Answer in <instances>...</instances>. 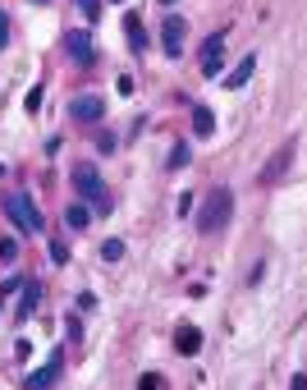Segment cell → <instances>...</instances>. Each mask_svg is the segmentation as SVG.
I'll return each mask as SVG.
<instances>
[{
    "mask_svg": "<svg viewBox=\"0 0 307 390\" xmlns=\"http://www.w3.org/2000/svg\"><path fill=\"white\" fill-rule=\"evenodd\" d=\"M0 207H5V216L14 221L23 234H42V230H46L42 211H37V202L28 198V193H5V198H0Z\"/></svg>",
    "mask_w": 307,
    "mask_h": 390,
    "instance_id": "cell-1",
    "label": "cell"
},
{
    "mask_svg": "<svg viewBox=\"0 0 307 390\" xmlns=\"http://www.w3.org/2000/svg\"><path fill=\"white\" fill-rule=\"evenodd\" d=\"M229 211H234V198H229V189H216V193H207L202 211H197V230H202V234H216V230L229 221Z\"/></svg>",
    "mask_w": 307,
    "mask_h": 390,
    "instance_id": "cell-2",
    "label": "cell"
},
{
    "mask_svg": "<svg viewBox=\"0 0 307 390\" xmlns=\"http://www.w3.org/2000/svg\"><path fill=\"white\" fill-rule=\"evenodd\" d=\"M74 189H79L83 198H92V202H97V211H110V193H105V184H101L97 165H88V161H79V165H74Z\"/></svg>",
    "mask_w": 307,
    "mask_h": 390,
    "instance_id": "cell-3",
    "label": "cell"
},
{
    "mask_svg": "<svg viewBox=\"0 0 307 390\" xmlns=\"http://www.w3.org/2000/svg\"><path fill=\"white\" fill-rule=\"evenodd\" d=\"M184 37H188V23H184L179 14H170L166 28H161V46H166L170 60H179V55H184Z\"/></svg>",
    "mask_w": 307,
    "mask_h": 390,
    "instance_id": "cell-4",
    "label": "cell"
},
{
    "mask_svg": "<svg viewBox=\"0 0 307 390\" xmlns=\"http://www.w3.org/2000/svg\"><path fill=\"white\" fill-rule=\"evenodd\" d=\"M64 51L74 55V65H83V69H92V65H97V51H92V33H69L64 37Z\"/></svg>",
    "mask_w": 307,
    "mask_h": 390,
    "instance_id": "cell-5",
    "label": "cell"
},
{
    "mask_svg": "<svg viewBox=\"0 0 307 390\" xmlns=\"http://www.w3.org/2000/svg\"><path fill=\"white\" fill-rule=\"evenodd\" d=\"M289 165H294V143H284V147L275 152L271 161H266V170L257 174V184H280V179H284V170H289Z\"/></svg>",
    "mask_w": 307,
    "mask_h": 390,
    "instance_id": "cell-6",
    "label": "cell"
},
{
    "mask_svg": "<svg viewBox=\"0 0 307 390\" xmlns=\"http://www.w3.org/2000/svg\"><path fill=\"white\" fill-rule=\"evenodd\" d=\"M69 111H74V120H83V124H97L101 115H105V101H101L97 92H88V96H74V106H69Z\"/></svg>",
    "mask_w": 307,
    "mask_h": 390,
    "instance_id": "cell-7",
    "label": "cell"
},
{
    "mask_svg": "<svg viewBox=\"0 0 307 390\" xmlns=\"http://www.w3.org/2000/svg\"><path fill=\"white\" fill-rule=\"evenodd\" d=\"M60 363H64V354L55 349V354L46 358V367H42V372H33V377H28V390H51L55 381H60Z\"/></svg>",
    "mask_w": 307,
    "mask_h": 390,
    "instance_id": "cell-8",
    "label": "cell"
},
{
    "mask_svg": "<svg viewBox=\"0 0 307 390\" xmlns=\"http://www.w3.org/2000/svg\"><path fill=\"white\" fill-rule=\"evenodd\" d=\"M23 299H18V321H28L37 312V303H42V280H23Z\"/></svg>",
    "mask_w": 307,
    "mask_h": 390,
    "instance_id": "cell-9",
    "label": "cell"
},
{
    "mask_svg": "<svg viewBox=\"0 0 307 390\" xmlns=\"http://www.w3.org/2000/svg\"><path fill=\"white\" fill-rule=\"evenodd\" d=\"M175 349H179L184 358H193L197 349H202V330H197V326H179V335H175Z\"/></svg>",
    "mask_w": 307,
    "mask_h": 390,
    "instance_id": "cell-10",
    "label": "cell"
},
{
    "mask_svg": "<svg viewBox=\"0 0 307 390\" xmlns=\"http://www.w3.org/2000/svg\"><path fill=\"white\" fill-rule=\"evenodd\" d=\"M64 225H69L74 234H83V230L92 225V211L83 207V202H69V207H64Z\"/></svg>",
    "mask_w": 307,
    "mask_h": 390,
    "instance_id": "cell-11",
    "label": "cell"
},
{
    "mask_svg": "<svg viewBox=\"0 0 307 390\" xmlns=\"http://www.w3.org/2000/svg\"><path fill=\"white\" fill-rule=\"evenodd\" d=\"M193 133L197 138H211V133H216V111H211V106H193Z\"/></svg>",
    "mask_w": 307,
    "mask_h": 390,
    "instance_id": "cell-12",
    "label": "cell"
},
{
    "mask_svg": "<svg viewBox=\"0 0 307 390\" xmlns=\"http://www.w3.org/2000/svg\"><path fill=\"white\" fill-rule=\"evenodd\" d=\"M124 33H129V51H147V37H142V18L138 14H124Z\"/></svg>",
    "mask_w": 307,
    "mask_h": 390,
    "instance_id": "cell-13",
    "label": "cell"
},
{
    "mask_svg": "<svg viewBox=\"0 0 307 390\" xmlns=\"http://www.w3.org/2000/svg\"><path fill=\"white\" fill-rule=\"evenodd\" d=\"M253 69H257V55H243V60H238V69L225 74V87H243L248 78H253Z\"/></svg>",
    "mask_w": 307,
    "mask_h": 390,
    "instance_id": "cell-14",
    "label": "cell"
},
{
    "mask_svg": "<svg viewBox=\"0 0 307 390\" xmlns=\"http://www.w3.org/2000/svg\"><path fill=\"white\" fill-rule=\"evenodd\" d=\"M220 55H225V33H211L202 42V65L207 60H220Z\"/></svg>",
    "mask_w": 307,
    "mask_h": 390,
    "instance_id": "cell-15",
    "label": "cell"
},
{
    "mask_svg": "<svg viewBox=\"0 0 307 390\" xmlns=\"http://www.w3.org/2000/svg\"><path fill=\"white\" fill-rule=\"evenodd\" d=\"M124 257V239H105L101 243V262H120Z\"/></svg>",
    "mask_w": 307,
    "mask_h": 390,
    "instance_id": "cell-16",
    "label": "cell"
},
{
    "mask_svg": "<svg viewBox=\"0 0 307 390\" xmlns=\"http://www.w3.org/2000/svg\"><path fill=\"white\" fill-rule=\"evenodd\" d=\"M0 262H18V239H0Z\"/></svg>",
    "mask_w": 307,
    "mask_h": 390,
    "instance_id": "cell-17",
    "label": "cell"
},
{
    "mask_svg": "<svg viewBox=\"0 0 307 390\" xmlns=\"http://www.w3.org/2000/svg\"><path fill=\"white\" fill-rule=\"evenodd\" d=\"M188 156H193V152H188L184 143H175V152H170V170H179V165H188Z\"/></svg>",
    "mask_w": 307,
    "mask_h": 390,
    "instance_id": "cell-18",
    "label": "cell"
},
{
    "mask_svg": "<svg viewBox=\"0 0 307 390\" xmlns=\"http://www.w3.org/2000/svg\"><path fill=\"white\" fill-rule=\"evenodd\" d=\"M138 390H166V377H156V372L138 377Z\"/></svg>",
    "mask_w": 307,
    "mask_h": 390,
    "instance_id": "cell-19",
    "label": "cell"
},
{
    "mask_svg": "<svg viewBox=\"0 0 307 390\" xmlns=\"http://www.w3.org/2000/svg\"><path fill=\"white\" fill-rule=\"evenodd\" d=\"M51 262H55V267H64V262H69V248H64V243H60V239H55V243H51Z\"/></svg>",
    "mask_w": 307,
    "mask_h": 390,
    "instance_id": "cell-20",
    "label": "cell"
},
{
    "mask_svg": "<svg viewBox=\"0 0 307 390\" xmlns=\"http://www.w3.org/2000/svg\"><path fill=\"white\" fill-rule=\"evenodd\" d=\"M79 9H83L88 18H101V0H79Z\"/></svg>",
    "mask_w": 307,
    "mask_h": 390,
    "instance_id": "cell-21",
    "label": "cell"
},
{
    "mask_svg": "<svg viewBox=\"0 0 307 390\" xmlns=\"http://www.w3.org/2000/svg\"><path fill=\"white\" fill-rule=\"evenodd\" d=\"M28 111H33V115L42 111V87H33V92H28Z\"/></svg>",
    "mask_w": 307,
    "mask_h": 390,
    "instance_id": "cell-22",
    "label": "cell"
},
{
    "mask_svg": "<svg viewBox=\"0 0 307 390\" xmlns=\"http://www.w3.org/2000/svg\"><path fill=\"white\" fill-rule=\"evenodd\" d=\"M5 42H9V18L0 14V46H5Z\"/></svg>",
    "mask_w": 307,
    "mask_h": 390,
    "instance_id": "cell-23",
    "label": "cell"
},
{
    "mask_svg": "<svg viewBox=\"0 0 307 390\" xmlns=\"http://www.w3.org/2000/svg\"><path fill=\"white\" fill-rule=\"evenodd\" d=\"M161 5H166V9H175V5H179V0H161Z\"/></svg>",
    "mask_w": 307,
    "mask_h": 390,
    "instance_id": "cell-24",
    "label": "cell"
},
{
    "mask_svg": "<svg viewBox=\"0 0 307 390\" xmlns=\"http://www.w3.org/2000/svg\"><path fill=\"white\" fill-rule=\"evenodd\" d=\"M33 5H51V0H33Z\"/></svg>",
    "mask_w": 307,
    "mask_h": 390,
    "instance_id": "cell-25",
    "label": "cell"
},
{
    "mask_svg": "<svg viewBox=\"0 0 307 390\" xmlns=\"http://www.w3.org/2000/svg\"><path fill=\"white\" fill-rule=\"evenodd\" d=\"M0 174H5V165H0Z\"/></svg>",
    "mask_w": 307,
    "mask_h": 390,
    "instance_id": "cell-26",
    "label": "cell"
}]
</instances>
